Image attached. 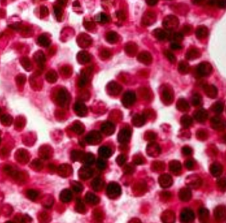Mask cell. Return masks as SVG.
I'll return each mask as SVG.
<instances>
[{"label":"cell","instance_id":"6da1fadb","mask_svg":"<svg viewBox=\"0 0 226 223\" xmlns=\"http://www.w3.org/2000/svg\"><path fill=\"white\" fill-rule=\"evenodd\" d=\"M179 25V21L177 17L168 16L163 21V25L168 31H172Z\"/></svg>","mask_w":226,"mask_h":223},{"label":"cell","instance_id":"7a4b0ae2","mask_svg":"<svg viewBox=\"0 0 226 223\" xmlns=\"http://www.w3.org/2000/svg\"><path fill=\"white\" fill-rule=\"evenodd\" d=\"M107 194L109 198L114 199L120 196L121 194V187L116 183L109 184L107 189Z\"/></svg>","mask_w":226,"mask_h":223},{"label":"cell","instance_id":"3957f363","mask_svg":"<svg viewBox=\"0 0 226 223\" xmlns=\"http://www.w3.org/2000/svg\"><path fill=\"white\" fill-rule=\"evenodd\" d=\"M212 70V67L211 64L208 62H202L198 65L197 68V71L199 75L202 76H208L211 73Z\"/></svg>","mask_w":226,"mask_h":223},{"label":"cell","instance_id":"277c9868","mask_svg":"<svg viewBox=\"0 0 226 223\" xmlns=\"http://www.w3.org/2000/svg\"><path fill=\"white\" fill-rule=\"evenodd\" d=\"M136 100L135 94L133 92H127L124 94L122 99V103L125 107H130L135 103Z\"/></svg>","mask_w":226,"mask_h":223},{"label":"cell","instance_id":"5b68a950","mask_svg":"<svg viewBox=\"0 0 226 223\" xmlns=\"http://www.w3.org/2000/svg\"><path fill=\"white\" fill-rule=\"evenodd\" d=\"M195 215L194 212L189 209H185L182 210L180 215L181 221L184 222H192L194 220Z\"/></svg>","mask_w":226,"mask_h":223},{"label":"cell","instance_id":"8992f818","mask_svg":"<svg viewBox=\"0 0 226 223\" xmlns=\"http://www.w3.org/2000/svg\"><path fill=\"white\" fill-rule=\"evenodd\" d=\"M131 137V132L129 130H121L118 134V141L120 143H126L129 140Z\"/></svg>","mask_w":226,"mask_h":223},{"label":"cell","instance_id":"52a82bcc","mask_svg":"<svg viewBox=\"0 0 226 223\" xmlns=\"http://www.w3.org/2000/svg\"><path fill=\"white\" fill-rule=\"evenodd\" d=\"M102 131L107 135H112L115 131L114 125L111 122L104 123L102 126Z\"/></svg>","mask_w":226,"mask_h":223},{"label":"cell","instance_id":"ba28073f","mask_svg":"<svg viewBox=\"0 0 226 223\" xmlns=\"http://www.w3.org/2000/svg\"><path fill=\"white\" fill-rule=\"evenodd\" d=\"M159 183L162 187H168L172 184V179L168 175H163L159 178Z\"/></svg>","mask_w":226,"mask_h":223},{"label":"cell","instance_id":"9c48e42d","mask_svg":"<svg viewBox=\"0 0 226 223\" xmlns=\"http://www.w3.org/2000/svg\"><path fill=\"white\" fill-rule=\"evenodd\" d=\"M138 59L139 61L143 62L145 64H148L152 61V57H151V55L147 52H143L141 53L138 56Z\"/></svg>","mask_w":226,"mask_h":223},{"label":"cell","instance_id":"30bf717a","mask_svg":"<svg viewBox=\"0 0 226 223\" xmlns=\"http://www.w3.org/2000/svg\"><path fill=\"white\" fill-rule=\"evenodd\" d=\"M208 116V112L205 110H203V109L198 111L194 115L196 120L199 122H204V120H206Z\"/></svg>","mask_w":226,"mask_h":223},{"label":"cell","instance_id":"8fae6325","mask_svg":"<svg viewBox=\"0 0 226 223\" xmlns=\"http://www.w3.org/2000/svg\"><path fill=\"white\" fill-rule=\"evenodd\" d=\"M154 35L157 39L160 40V41L165 40L166 38L168 37L167 33L160 29H156L155 31H154Z\"/></svg>","mask_w":226,"mask_h":223},{"label":"cell","instance_id":"7c38bea8","mask_svg":"<svg viewBox=\"0 0 226 223\" xmlns=\"http://www.w3.org/2000/svg\"><path fill=\"white\" fill-rule=\"evenodd\" d=\"M200 56V51L196 49H190L189 51L187 53L186 58L189 59V60H194V59H196Z\"/></svg>","mask_w":226,"mask_h":223},{"label":"cell","instance_id":"4fadbf2b","mask_svg":"<svg viewBox=\"0 0 226 223\" xmlns=\"http://www.w3.org/2000/svg\"><path fill=\"white\" fill-rule=\"evenodd\" d=\"M204 91H206V94L208 95V96L211 98H216L217 95V89L215 87L211 85V86H206L204 88Z\"/></svg>","mask_w":226,"mask_h":223},{"label":"cell","instance_id":"5bb4252c","mask_svg":"<svg viewBox=\"0 0 226 223\" xmlns=\"http://www.w3.org/2000/svg\"><path fill=\"white\" fill-rule=\"evenodd\" d=\"M208 35V29L204 26L199 27L197 29V31H196V36L198 37V38H200V39L206 38Z\"/></svg>","mask_w":226,"mask_h":223},{"label":"cell","instance_id":"9a60e30c","mask_svg":"<svg viewBox=\"0 0 226 223\" xmlns=\"http://www.w3.org/2000/svg\"><path fill=\"white\" fill-rule=\"evenodd\" d=\"M99 153L100 156L103 157H109L112 156V151L108 147L102 146L100 148Z\"/></svg>","mask_w":226,"mask_h":223},{"label":"cell","instance_id":"2e32d148","mask_svg":"<svg viewBox=\"0 0 226 223\" xmlns=\"http://www.w3.org/2000/svg\"><path fill=\"white\" fill-rule=\"evenodd\" d=\"M133 122L135 126H140L144 124L145 118L143 116H142V115H138V114L135 115V116L133 117Z\"/></svg>","mask_w":226,"mask_h":223},{"label":"cell","instance_id":"e0dca14e","mask_svg":"<svg viewBox=\"0 0 226 223\" xmlns=\"http://www.w3.org/2000/svg\"><path fill=\"white\" fill-rule=\"evenodd\" d=\"M177 108L178 109H179L180 110L184 111L186 110H188L190 108V106L188 102H187L185 100L180 99L177 103Z\"/></svg>","mask_w":226,"mask_h":223},{"label":"cell","instance_id":"ac0fdd59","mask_svg":"<svg viewBox=\"0 0 226 223\" xmlns=\"http://www.w3.org/2000/svg\"><path fill=\"white\" fill-rule=\"evenodd\" d=\"M109 90L111 93H113V94H117L121 92V87L116 82H112L109 86Z\"/></svg>","mask_w":226,"mask_h":223},{"label":"cell","instance_id":"d6986e66","mask_svg":"<svg viewBox=\"0 0 226 223\" xmlns=\"http://www.w3.org/2000/svg\"><path fill=\"white\" fill-rule=\"evenodd\" d=\"M106 39L110 43H115L118 40V35L115 32H109L107 35Z\"/></svg>","mask_w":226,"mask_h":223},{"label":"cell","instance_id":"ffe728a7","mask_svg":"<svg viewBox=\"0 0 226 223\" xmlns=\"http://www.w3.org/2000/svg\"><path fill=\"white\" fill-rule=\"evenodd\" d=\"M96 20H97V21L99 23H106L109 21V18L105 13H102L98 15V16L96 17Z\"/></svg>","mask_w":226,"mask_h":223},{"label":"cell","instance_id":"44dd1931","mask_svg":"<svg viewBox=\"0 0 226 223\" xmlns=\"http://www.w3.org/2000/svg\"><path fill=\"white\" fill-rule=\"evenodd\" d=\"M180 198L182 201H187L190 199V197H191V193H190V191L188 189H184L183 191L180 193Z\"/></svg>","mask_w":226,"mask_h":223},{"label":"cell","instance_id":"7402d4cb","mask_svg":"<svg viewBox=\"0 0 226 223\" xmlns=\"http://www.w3.org/2000/svg\"><path fill=\"white\" fill-rule=\"evenodd\" d=\"M169 37L172 41H180L183 39V34L181 33H173L172 35H169Z\"/></svg>","mask_w":226,"mask_h":223},{"label":"cell","instance_id":"603a6c76","mask_svg":"<svg viewBox=\"0 0 226 223\" xmlns=\"http://www.w3.org/2000/svg\"><path fill=\"white\" fill-rule=\"evenodd\" d=\"M181 122H182V125L184 126H189L190 124L192 122V118H190L188 116H182V120H181Z\"/></svg>","mask_w":226,"mask_h":223},{"label":"cell","instance_id":"cb8c5ba5","mask_svg":"<svg viewBox=\"0 0 226 223\" xmlns=\"http://www.w3.org/2000/svg\"><path fill=\"white\" fill-rule=\"evenodd\" d=\"M178 69H179L180 72H182V73L188 72V70L189 69V66L188 63L184 61L180 62L179 67H178Z\"/></svg>","mask_w":226,"mask_h":223},{"label":"cell","instance_id":"d4e9b609","mask_svg":"<svg viewBox=\"0 0 226 223\" xmlns=\"http://www.w3.org/2000/svg\"><path fill=\"white\" fill-rule=\"evenodd\" d=\"M170 168L171 169V171L174 172L180 171V169H181V165H180V162H175V161L172 162L170 165Z\"/></svg>","mask_w":226,"mask_h":223},{"label":"cell","instance_id":"484cf974","mask_svg":"<svg viewBox=\"0 0 226 223\" xmlns=\"http://www.w3.org/2000/svg\"><path fill=\"white\" fill-rule=\"evenodd\" d=\"M213 110L216 113H222L224 110V104L222 102H217L213 106Z\"/></svg>","mask_w":226,"mask_h":223},{"label":"cell","instance_id":"4316f807","mask_svg":"<svg viewBox=\"0 0 226 223\" xmlns=\"http://www.w3.org/2000/svg\"><path fill=\"white\" fill-rule=\"evenodd\" d=\"M192 104L194 106H198L200 104L201 101H202V98L200 96V95H199L198 94H194V96L192 97Z\"/></svg>","mask_w":226,"mask_h":223},{"label":"cell","instance_id":"83f0119b","mask_svg":"<svg viewBox=\"0 0 226 223\" xmlns=\"http://www.w3.org/2000/svg\"><path fill=\"white\" fill-rule=\"evenodd\" d=\"M212 172L213 175V176L218 177L220 174H222V169L220 168V167H218L217 165H213L212 168Z\"/></svg>","mask_w":226,"mask_h":223},{"label":"cell","instance_id":"f1b7e54d","mask_svg":"<svg viewBox=\"0 0 226 223\" xmlns=\"http://www.w3.org/2000/svg\"><path fill=\"white\" fill-rule=\"evenodd\" d=\"M165 54L166 56V58H167L171 62H174L175 61H176V57H175V56L173 53L168 51V50H166V51H165Z\"/></svg>","mask_w":226,"mask_h":223},{"label":"cell","instance_id":"f546056e","mask_svg":"<svg viewBox=\"0 0 226 223\" xmlns=\"http://www.w3.org/2000/svg\"><path fill=\"white\" fill-rule=\"evenodd\" d=\"M154 16H153V13H147V17H146V19L145 20V23L146 24L148 25V24H151V23H153L152 21H154Z\"/></svg>","mask_w":226,"mask_h":223},{"label":"cell","instance_id":"4dcf8cb0","mask_svg":"<svg viewBox=\"0 0 226 223\" xmlns=\"http://www.w3.org/2000/svg\"><path fill=\"white\" fill-rule=\"evenodd\" d=\"M163 96H164V99L168 101H171L172 99V96L170 94V93L168 90H165L163 92Z\"/></svg>","mask_w":226,"mask_h":223},{"label":"cell","instance_id":"1f68e13d","mask_svg":"<svg viewBox=\"0 0 226 223\" xmlns=\"http://www.w3.org/2000/svg\"><path fill=\"white\" fill-rule=\"evenodd\" d=\"M171 48L173 50H180L182 48V47L178 43L174 42L171 44Z\"/></svg>","mask_w":226,"mask_h":223},{"label":"cell","instance_id":"d6a6232c","mask_svg":"<svg viewBox=\"0 0 226 223\" xmlns=\"http://www.w3.org/2000/svg\"><path fill=\"white\" fill-rule=\"evenodd\" d=\"M97 166L100 169H103L106 167V162L103 161V160L99 159L97 161Z\"/></svg>","mask_w":226,"mask_h":223},{"label":"cell","instance_id":"836d02e7","mask_svg":"<svg viewBox=\"0 0 226 223\" xmlns=\"http://www.w3.org/2000/svg\"><path fill=\"white\" fill-rule=\"evenodd\" d=\"M217 5H218L219 7L221 8H225L226 3L225 0H217Z\"/></svg>","mask_w":226,"mask_h":223},{"label":"cell","instance_id":"e575fe53","mask_svg":"<svg viewBox=\"0 0 226 223\" xmlns=\"http://www.w3.org/2000/svg\"><path fill=\"white\" fill-rule=\"evenodd\" d=\"M117 162L119 164L121 165L125 162V157L123 156H120L117 158Z\"/></svg>","mask_w":226,"mask_h":223},{"label":"cell","instance_id":"d590c367","mask_svg":"<svg viewBox=\"0 0 226 223\" xmlns=\"http://www.w3.org/2000/svg\"><path fill=\"white\" fill-rule=\"evenodd\" d=\"M183 153H184L186 155H190V153H192V150L191 149L188 147H185L183 148Z\"/></svg>","mask_w":226,"mask_h":223},{"label":"cell","instance_id":"8d00e7d4","mask_svg":"<svg viewBox=\"0 0 226 223\" xmlns=\"http://www.w3.org/2000/svg\"><path fill=\"white\" fill-rule=\"evenodd\" d=\"M146 2L149 5L153 6V5H154L157 4V2H158V0H146Z\"/></svg>","mask_w":226,"mask_h":223},{"label":"cell","instance_id":"74e56055","mask_svg":"<svg viewBox=\"0 0 226 223\" xmlns=\"http://www.w3.org/2000/svg\"><path fill=\"white\" fill-rule=\"evenodd\" d=\"M193 166V163L191 161H188V162L186 163V167H188V169H190L191 167H192Z\"/></svg>","mask_w":226,"mask_h":223}]
</instances>
